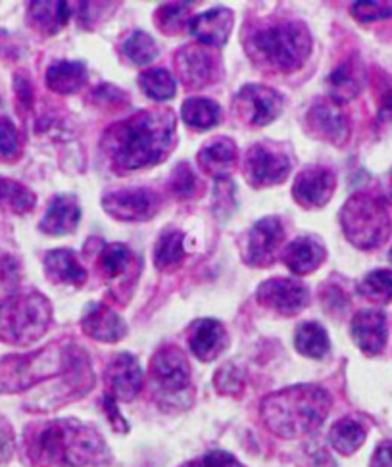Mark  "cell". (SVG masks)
I'll use <instances>...</instances> for the list:
<instances>
[{
  "label": "cell",
  "mask_w": 392,
  "mask_h": 467,
  "mask_svg": "<svg viewBox=\"0 0 392 467\" xmlns=\"http://www.w3.org/2000/svg\"><path fill=\"white\" fill-rule=\"evenodd\" d=\"M175 128L171 110H142L114 123L102 137V150L116 171L156 166L173 150Z\"/></svg>",
  "instance_id": "6da1fadb"
},
{
  "label": "cell",
  "mask_w": 392,
  "mask_h": 467,
  "mask_svg": "<svg viewBox=\"0 0 392 467\" xmlns=\"http://www.w3.org/2000/svg\"><path fill=\"white\" fill-rule=\"evenodd\" d=\"M29 460L39 467H87L110 458L108 446L93 427L77 420H58L26 435Z\"/></svg>",
  "instance_id": "7a4b0ae2"
},
{
  "label": "cell",
  "mask_w": 392,
  "mask_h": 467,
  "mask_svg": "<svg viewBox=\"0 0 392 467\" xmlns=\"http://www.w3.org/2000/svg\"><path fill=\"white\" fill-rule=\"evenodd\" d=\"M331 410L329 392L317 385H296L262 402V418L267 429L284 439L314 433L322 427Z\"/></svg>",
  "instance_id": "3957f363"
},
{
  "label": "cell",
  "mask_w": 392,
  "mask_h": 467,
  "mask_svg": "<svg viewBox=\"0 0 392 467\" xmlns=\"http://www.w3.org/2000/svg\"><path fill=\"white\" fill-rule=\"evenodd\" d=\"M244 48L258 67L289 74L308 60L312 37L302 22L267 20L248 31Z\"/></svg>",
  "instance_id": "277c9868"
},
{
  "label": "cell",
  "mask_w": 392,
  "mask_h": 467,
  "mask_svg": "<svg viewBox=\"0 0 392 467\" xmlns=\"http://www.w3.org/2000/svg\"><path fill=\"white\" fill-rule=\"evenodd\" d=\"M87 366L85 354L74 345H50L29 356L0 362V390H24L48 377L71 373Z\"/></svg>",
  "instance_id": "5b68a950"
},
{
  "label": "cell",
  "mask_w": 392,
  "mask_h": 467,
  "mask_svg": "<svg viewBox=\"0 0 392 467\" xmlns=\"http://www.w3.org/2000/svg\"><path fill=\"white\" fill-rule=\"evenodd\" d=\"M50 319V302L43 295L10 296L0 302V338L10 345H31L46 333Z\"/></svg>",
  "instance_id": "8992f818"
},
{
  "label": "cell",
  "mask_w": 392,
  "mask_h": 467,
  "mask_svg": "<svg viewBox=\"0 0 392 467\" xmlns=\"http://www.w3.org/2000/svg\"><path fill=\"white\" fill-rule=\"evenodd\" d=\"M390 213L381 199L358 192L350 196L341 212L346 239L362 250L381 246L390 235Z\"/></svg>",
  "instance_id": "52a82bcc"
},
{
  "label": "cell",
  "mask_w": 392,
  "mask_h": 467,
  "mask_svg": "<svg viewBox=\"0 0 392 467\" xmlns=\"http://www.w3.org/2000/svg\"><path fill=\"white\" fill-rule=\"evenodd\" d=\"M289 171H291L289 156L265 145L251 147L246 150L242 160V173L246 177V182L254 189L279 185L287 179Z\"/></svg>",
  "instance_id": "ba28073f"
},
{
  "label": "cell",
  "mask_w": 392,
  "mask_h": 467,
  "mask_svg": "<svg viewBox=\"0 0 392 467\" xmlns=\"http://www.w3.org/2000/svg\"><path fill=\"white\" fill-rule=\"evenodd\" d=\"M102 208L119 222H145L160 210V196L145 187L116 189L102 196Z\"/></svg>",
  "instance_id": "9c48e42d"
},
{
  "label": "cell",
  "mask_w": 392,
  "mask_h": 467,
  "mask_svg": "<svg viewBox=\"0 0 392 467\" xmlns=\"http://www.w3.org/2000/svg\"><path fill=\"white\" fill-rule=\"evenodd\" d=\"M175 67L181 81L189 88H202L216 83L222 76L220 58L213 54L211 47L187 45L175 57Z\"/></svg>",
  "instance_id": "30bf717a"
},
{
  "label": "cell",
  "mask_w": 392,
  "mask_h": 467,
  "mask_svg": "<svg viewBox=\"0 0 392 467\" xmlns=\"http://www.w3.org/2000/svg\"><path fill=\"white\" fill-rule=\"evenodd\" d=\"M283 110V97L275 88L263 85H244L235 97V112L237 116L254 128L277 119Z\"/></svg>",
  "instance_id": "8fae6325"
},
{
  "label": "cell",
  "mask_w": 392,
  "mask_h": 467,
  "mask_svg": "<svg viewBox=\"0 0 392 467\" xmlns=\"http://www.w3.org/2000/svg\"><path fill=\"white\" fill-rule=\"evenodd\" d=\"M283 239L284 229L281 220L275 218V215L256 222L242 241V260L254 267H265L273 264Z\"/></svg>",
  "instance_id": "7c38bea8"
},
{
  "label": "cell",
  "mask_w": 392,
  "mask_h": 467,
  "mask_svg": "<svg viewBox=\"0 0 392 467\" xmlns=\"http://www.w3.org/2000/svg\"><path fill=\"white\" fill-rule=\"evenodd\" d=\"M306 130L312 137L322 139L331 145L343 147L350 139V123L343 108L335 100H319L315 102L304 118Z\"/></svg>",
  "instance_id": "4fadbf2b"
},
{
  "label": "cell",
  "mask_w": 392,
  "mask_h": 467,
  "mask_svg": "<svg viewBox=\"0 0 392 467\" xmlns=\"http://www.w3.org/2000/svg\"><path fill=\"white\" fill-rule=\"evenodd\" d=\"M256 298L267 310L281 316H294L308 306L310 293L304 285L294 279L275 277L258 286Z\"/></svg>",
  "instance_id": "5bb4252c"
},
{
  "label": "cell",
  "mask_w": 392,
  "mask_h": 467,
  "mask_svg": "<svg viewBox=\"0 0 392 467\" xmlns=\"http://www.w3.org/2000/svg\"><path fill=\"white\" fill-rule=\"evenodd\" d=\"M150 375L154 383L168 394H180L191 385L189 360L177 347H164L154 354Z\"/></svg>",
  "instance_id": "9a60e30c"
},
{
  "label": "cell",
  "mask_w": 392,
  "mask_h": 467,
  "mask_svg": "<svg viewBox=\"0 0 392 467\" xmlns=\"http://www.w3.org/2000/svg\"><path fill=\"white\" fill-rule=\"evenodd\" d=\"M336 189V177L327 168H308L298 173L293 185L294 201L308 210L325 206Z\"/></svg>",
  "instance_id": "2e32d148"
},
{
  "label": "cell",
  "mask_w": 392,
  "mask_h": 467,
  "mask_svg": "<svg viewBox=\"0 0 392 467\" xmlns=\"http://www.w3.org/2000/svg\"><path fill=\"white\" fill-rule=\"evenodd\" d=\"M106 385L110 389V397L116 400L131 402L142 389V371L137 358L131 354H119L106 368Z\"/></svg>",
  "instance_id": "e0dca14e"
},
{
  "label": "cell",
  "mask_w": 392,
  "mask_h": 467,
  "mask_svg": "<svg viewBox=\"0 0 392 467\" xmlns=\"http://www.w3.org/2000/svg\"><path fill=\"white\" fill-rule=\"evenodd\" d=\"M350 333L364 354L377 356L383 352L388 338L387 317L379 310H362L352 317Z\"/></svg>",
  "instance_id": "ac0fdd59"
},
{
  "label": "cell",
  "mask_w": 392,
  "mask_h": 467,
  "mask_svg": "<svg viewBox=\"0 0 392 467\" xmlns=\"http://www.w3.org/2000/svg\"><path fill=\"white\" fill-rule=\"evenodd\" d=\"M81 327L88 337L100 340V343H118L128 333L126 321L102 302L88 304L81 317Z\"/></svg>",
  "instance_id": "d6986e66"
},
{
  "label": "cell",
  "mask_w": 392,
  "mask_h": 467,
  "mask_svg": "<svg viewBox=\"0 0 392 467\" xmlns=\"http://www.w3.org/2000/svg\"><path fill=\"white\" fill-rule=\"evenodd\" d=\"M233 22V12L227 8H213L194 16L189 22V31L201 45L222 47L229 39Z\"/></svg>",
  "instance_id": "ffe728a7"
},
{
  "label": "cell",
  "mask_w": 392,
  "mask_h": 467,
  "mask_svg": "<svg viewBox=\"0 0 392 467\" xmlns=\"http://www.w3.org/2000/svg\"><path fill=\"white\" fill-rule=\"evenodd\" d=\"M189 347L201 362H211L227 347V331L216 319H199L192 323Z\"/></svg>",
  "instance_id": "44dd1931"
},
{
  "label": "cell",
  "mask_w": 392,
  "mask_h": 467,
  "mask_svg": "<svg viewBox=\"0 0 392 467\" xmlns=\"http://www.w3.org/2000/svg\"><path fill=\"white\" fill-rule=\"evenodd\" d=\"M237 145L227 137H218L202 147L199 152V166L206 175L216 179H227L237 168Z\"/></svg>",
  "instance_id": "7402d4cb"
},
{
  "label": "cell",
  "mask_w": 392,
  "mask_h": 467,
  "mask_svg": "<svg viewBox=\"0 0 392 467\" xmlns=\"http://www.w3.org/2000/svg\"><path fill=\"white\" fill-rule=\"evenodd\" d=\"M327 258V253L322 243L315 239L300 237L291 241L283 250V264L296 275H308L322 265Z\"/></svg>",
  "instance_id": "603a6c76"
},
{
  "label": "cell",
  "mask_w": 392,
  "mask_h": 467,
  "mask_svg": "<svg viewBox=\"0 0 392 467\" xmlns=\"http://www.w3.org/2000/svg\"><path fill=\"white\" fill-rule=\"evenodd\" d=\"M364 66L358 58H348L338 64L327 79L331 100L343 104L360 95L364 87Z\"/></svg>",
  "instance_id": "cb8c5ba5"
},
{
  "label": "cell",
  "mask_w": 392,
  "mask_h": 467,
  "mask_svg": "<svg viewBox=\"0 0 392 467\" xmlns=\"http://www.w3.org/2000/svg\"><path fill=\"white\" fill-rule=\"evenodd\" d=\"M81 218V210L74 196L58 194L48 202V208L41 220V231L46 235H66L71 233Z\"/></svg>",
  "instance_id": "d4e9b609"
},
{
  "label": "cell",
  "mask_w": 392,
  "mask_h": 467,
  "mask_svg": "<svg viewBox=\"0 0 392 467\" xmlns=\"http://www.w3.org/2000/svg\"><path fill=\"white\" fill-rule=\"evenodd\" d=\"M45 269L52 283L83 285L87 281V269L79 264L77 256L66 248L50 250V253H46Z\"/></svg>",
  "instance_id": "484cf974"
},
{
  "label": "cell",
  "mask_w": 392,
  "mask_h": 467,
  "mask_svg": "<svg viewBox=\"0 0 392 467\" xmlns=\"http://www.w3.org/2000/svg\"><path fill=\"white\" fill-rule=\"evenodd\" d=\"M87 83V67L81 62L60 60L46 69V87L58 95L77 93Z\"/></svg>",
  "instance_id": "4316f807"
},
{
  "label": "cell",
  "mask_w": 392,
  "mask_h": 467,
  "mask_svg": "<svg viewBox=\"0 0 392 467\" xmlns=\"http://www.w3.org/2000/svg\"><path fill=\"white\" fill-rule=\"evenodd\" d=\"M67 3H31L29 5V22L35 29H39L46 35L57 33L62 29L67 22L74 10Z\"/></svg>",
  "instance_id": "83f0119b"
},
{
  "label": "cell",
  "mask_w": 392,
  "mask_h": 467,
  "mask_svg": "<svg viewBox=\"0 0 392 467\" xmlns=\"http://www.w3.org/2000/svg\"><path fill=\"white\" fill-rule=\"evenodd\" d=\"M366 433L367 431L362 421L354 418H343L333 425L329 441L336 452L348 456L354 454L364 444Z\"/></svg>",
  "instance_id": "f1b7e54d"
},
{
  "label": "cell",
  "mask_w": 392,
  "mask_h": 467,
  "mask_svg": "<svg viewBox=\"0 0 392 467\" xmlns=\"http://www.w3.org/2000/svg\"><path fill=\"white\" fill-rule=\"evenodd\" d=\"M185 258V235L180 229H168L154 246V264L158 269H171Z\"/></svg>",
  "instance_id": "f546056e"
},
{
  "label": "cell",
  "mask_w": 392,
  "mask_h": 467,
  "mask_svg": "<svg viewBox=\"0 0 392 467\" xmlns=\"http://www.w3.org/2000/svg\"><path fill=\"white\" fill-rule=\"evenodd\" d=\"M294 347L300 354L308 358H324L329 352V335L315 321H306L296 329Z\"/></svg>",
  "instance_id": "4dcf8cb0"
},
{
  "label": "cell",
  "mask_w": 392,
  "mask_h": 467,
  "mask_svg": "<svg viewBox=\"0 0 392 467\" xmlns=\"http://www.w3.org/2000/svg\"><path fill=\"white\" fill-rule=\"evenodd\" d=\"M181 118L194 130H210L222 118V108L210 99H189L181 108Z\"/></svg>",
  "instance_id": "1f68e13d"
},
{
  "label": "cell",
  "mask_w": 392,
  "mask_h": 467,
  "mask_svg": "<svg viewBox=\"0 0 392 467\" xmlns=\"http://www.w3.org/2000/svg\"><path fill=\"white\" fill-rule=\"evenodd\" d=\"M133 253L126 244H104L98 253V269L106 279H116L123 275L131 267Z\"/></svg>",
  "instance_id": "d6a6232c"
},
{
  "label": "cell",
  "mask_w": 392,
  "mask_h": 467,
  "mask_svg": "<svg viewBox=\"0 0 392 467\" xmlns=\"http://www.w3.org/2000/svg\"><path fill=\"white\" fill-rule=\"evenodd\" d=\"M139 85L142 88V93L158 102L173 99L177 91L173 76L164 67H152V69L142 71L139 76Z\"/></svg>",
  "instance_id": "836d02e7"
},
{
  "label": "cell",
  "mask_w": 392,
  "mask_h": 467,
  "mask_svg": "<svg viewBox=\"0 0 392 467\" xmlns=\"http://www.w3.org/2000/svg\"><path fill=\"white\" fill-rule=\"evenodd\" d=\"M35 204H37V196L26 185L8 177H0V206L5 210L14 213H26L31 212Z\"/></svg>",
  "instance_id": "e575fe53"
},
{
  "label": "cell",
  "mask_w": 392,
  "mask_h": 467,
  "mask_svg": "<svg viewBox=\"0 0 392 467\" xmlns=\"http://www.w3.org/2000/svg\"><path fill=\"white\" fill-rule=\"evenodd\" d=\"M121 52L137 64V66H147L158 57V47L154 39L145 31H133L128 35L121 43Z\"/></svg>",
  "instance_id": "d590c367"
},
{
  "label": "cell",
  "mask_w": 392,
  "mask_h": 467,
  "mask_svg": "<svg viewBox=\"0 0 392 467\" xmlns=\"http://www.w3.org/2000/svg\"><path fill=\"white\" fill-rule=\"evenodd\" d=\"M358 293L376 304L392 302V272L377 269V272L367 274L358 285Z\"/></svg>",
  "instance_id": "8d00e7d4"
},
{
  "label": "cell",
  "mask_w": 392,
  "mask_h": 467,
  "mask_svg": "<svg viewBox=\"0 0 392 467\" xmlns=\"http://www.w3.org/2000/svg\"><path fill=\"white\" fill-rule=\"evenodd\" d=\"M187 17H189V5L170 3L158 10L156 24H158L160 31L177 33L183 29V26H189L191 20H187Z\"/></svg>",
  "instance_id": "74e56055"
},
{
  "label": "cell",
  "mask_w": 392,
  "mask_h": 467,
  "mask_svg": "<svg viewBox=\"0 0 392 467\" xmlns=\"http://www.w3.org/2000/svg\"><path fill=\"white\" fill-rule=\"evenodd\" d=\"M170 191L180 196V199H189V196L194 194L196 191V173L192 171V168L189 164H180L170 177Z\"/></svg>",
  "instance_id": "f35d334b"
},
{
  "label": "cell",
  "mask_w": 392,
  "mask_h": 467,
  "mask_svg": "<svg viewBox=\"0 0 392 467\" xmlns=\"http://www.w3.org/2000/svg\"><path fill=\"white\" fill-rule=\"evenodd\" d=\"M17 156H20V137L15 125L6 118H0V158L15 160Z\"/></svg>",
  "instance_id": "ab89813d"
},
{
  "label": "cell",
  "mask_w": 392,
  "mask_h": 467,
  "mask_svg": "<svg viewBox=\"0 0 392 467\" xmlns=\"http://www.w3.org/2000/svg\"><path fill=\"white\" fill-rule=\"evenodd\" d=\"M352 16L364 24L377 22V20H383V17L392 16V6L385 3H354Z\"/></svg>",
  "instance_id": "60d3db41"
},
{
  "label": "cell",
  "mask_w": 392,
  "mask_h": 467,
  "mask_svg": "<svg viewBox=\"0 0 392 467\" xmlns=\"http://www.w3.org/2000/svg\"><path fill=\"white\" fill-rule=\"evenodd\" d=\"M216 387L220 392H239L242 387V371L233 364L223 366L216 375Z\"/></svg>",
  "instance_id": "b9f144b4"
},
{
  "label": "cell",
  "mask_w": 392,
  "mask_h": 467,
  "mask_svg": "<svg viewBox=\"0 0 392 467\" xmlns=\"http://www.w3.org/2000/svg\"><path fill=\"white\" fill-rule=\"evenodd\" d=\"M381 85L377 88V99H379V121H388L392 118V83L387 76H379Z\"/></svg>",
  "instance_id": "7bdbcfd3"
},
{
  "label": "cell",
  "mask_w": 392,
  "mask_h": 467,
  "mask_svg": "<svg viewBox=\"0 0 392 467\" xmlns=\"http://www.w3.org/2000/svg\"><path fill=\"white\" fill-rule=\"evenodd\" d=\"M17 279H20V265L15 258L10 254L0 256V286L15 285Z\"/></svg>",
  "instance_id": "ee69618b"
},
{
  "label": "cell",
  "mask_w": 392,
  "mask_h": 467,
  "mask_svg": "<svg viewBox=\"0 0 392 467\" xmlns=\"http://www.w3.org/2000/svg\"><path fill=\"white\" fill-rule=\"evenodd\" d=\"M116 402H118V400L112 399L110 394H106V397L102 399V411H104L106 416H108V420H110V423H112V427H114L116 431H119V433H126V431H128L129 427H128L126 420L121 418Z\"/></svg>",
  "instance_id": "f6af8a7d"
},
{
  "label": "cell",
  "mask_w": 392,
  "mask_h": 467,
  "mask_svg": "<svg viewBox=\"0 0 392 467\" xmlns=\"http://www.w3.org/2000/svg\"><path fill=\"white\" fill-rule=\"evenodd\" d=\"M93 99H95V102H100V104L119 106L118 102H121V99L128 100V95L123 93V91H119V88L112 87V85H100L97 91L93 93Z\"/></svg>",
  "instance_id": "bcb514c9"
},
{
  "label": "cell",
  "mask_w": 392,
  "mask_h": 467,
  "mask_svg": "<svg viewBox=\"0 0 392 467\" xmlns=\"http://www.w3.org/2000/svg\"><path fill=\"white\" fill-rule=\"evenodd\" d=\"M204 467H244L233 454L223 451H213L204 456Z\"/></svg>",
  "instance_id": "7dc6e473"
},
{
  "label": "cell",
  "mask_w": 392,
  "mask_h": 467,
  "mask_svg": "<svg viewBox=\"0 0 392 467\" xmlns=\"http://www.w3.org/2000/svg\"><path fill=\"white\" fill-rule=\"evenodd\" d=\"M324 304H325V308L329 310V312H336V308L338 310H345L346 308V296H345V293L338 289V286H331V289H325L324 291Z\"/></svg>",
  "instance_id": "c3c4849f"
},
{
  "label": "cell",
  "mask_w": 392,
  "mask_h": 467,
  "mask_svg": "<svg viewBox=\"0 0 392 467\" xmlns=\"http://www.w3.org/2000/svg\"><path fill=\"white\" fill-rule=\"evenodd\" d=\"M14 83H15V95H17V100H20V104H22V106L31 108V104H33V87H31V81H29L26 76L17 74Z\"/></svg>",
  "instance_id": "681fc988"
},
{
  "label": "cell",
  "mask_w": 392,
  "mask_h": 467,
  "mask_svg": "<svg viewBox=\"0 0 392 467\" xmlns=\"http://www.w3.org/2000/svg\"><path fill=\"white\" fill-rule=\"evenodd\" d=\"M14 433L6 421L0 420V462H6L12 456Z\"/></svg>",
  "instance_id": "f907efd6"
},
{
  "label": "cell",
  "mask_w": 392,
  "mask_h": 467,
  "mask_svg": "<svg viewBox=\"0 0 392 467\" xmlns=\"http://www.w3.org/2000/svg\"><path fill=\"white\" fill-rule=\"evenodd\" d=\"M371 467H392V441L379 444L371 458Z\"/></svg>",
  "instance_id": "816d5d0a"
},
{
  "label": "cell",
  "mask_w": 392,
  "mask_h": 467,
  "mask_svg": "<svg viewBox=\"0 0 392 467\" xmlns=\"http://www.w3.org/2000/svg\"><path fill=\"white\" fill-rule=\"evenodd\" d=\"M314 467H336L327 456H324V458H319L315 463H314Z\"/></svg>",
  "instance_id": "f5cc1de1"
},
{
  "label": "cell",
  "mask_w": 392,
  "mask_h": 467,
  "mask_svg": "<svg viewBox=\"0 0 392 467\" xmlns=\"http://www.w3.org/2000/svg\"><path fill=\"white\" fill-rule=\"evenodd\" d=\"M183 467H204V465H201V463H187V465H183Z\"/></svg>",
  "instance_id": "db71d44e"
},
{
  "label": "cell",
  "mask_w": 392,
  "mask_h": 467,
  "mask_svg": "<svg viewBox=\"0 0 392 467\" xmlns=\"http://www.w3.org/2000/svg\"><path fill=\"white\" fill-rule=\"evenodd\" d=\"M388 258H390V262H392V248H390V253H388Z\"/></svg>",
  "instance_id": "11a10c76"
}]
</instances>
